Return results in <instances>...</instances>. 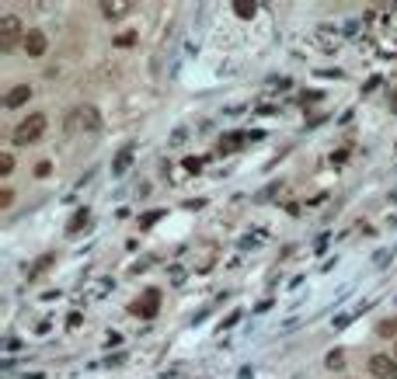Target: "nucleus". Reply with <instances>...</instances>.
<instances>
[{
	"mask_svg": "<svg viewBox=\"0 0 397 379\" xmlns=\"http://www.w3.org/2000/svg\"><path fill=\"white\" fill-rule=\"evenodd\" d=\"M234 14L248 21V18H255V14H258V4H251V0H234Z\"/></svg>",
	"mask_w": 397,
	"mask_h": 379,
	"instance_id": "nucleus-13",
	"label": "nucleus"
},
{
	"mask_svg": "<svg viewBox=\"0 0 397 379\" xmlns=\"http://www.w3.org/2000/svg\"><path fill=\"white\" fill-rule=\"evenodd\" d=\"M0 174H4V178L14 174V157H11V153H0Z\"/></svg>",
	"mask_w": 397,
	"mask_h": 379,
	"instance_id": "nucleus-17",
	"label": "nucleus"
},
{
	"mask_svg": "<svg viewBox=\"0 0 397 379\" xmlns=\"http://www.w3.org/2000/svg\"><path fill=\"white\" fill-rule=\"evenodd\" d=\"M161 216H164V212H161V209H154V212H147V216H143V219H140V226H143V230H147V226H150V223H157V219H161Z\"/></svg>",
	"mask_w": 397,
	"mask_h": 379,
	"instance_id": "nucleus-20",
	"label": "nucleus"
},
{
	"mask_svg": "<svg viewBox=\"0 0 397 379\" xmlns=\"http://www.w3.org/2000/svg\"><path fill=\"white\" fill-rule=\"evenodd\" d=\"M157 310H161V289H147L140 299L129 303V313H133V317H143V320H154Z\"/></svg>",
	"mask_w": 397,
	"mask_h": 379,
	"instance_id": "nucleus-3",
	"label": "nucleus"
},
{
	"mask_svg": "<svg viewBox=\"0 0 397 379\" xmlns=\"http://www.w3.org/2000/svg\"><path fill=\"white\" fill-rule=\"evenodd\" d=\"M216 265V244L209 240V244H202L198 247V261H196V272H209Z\"/></svg>",
	"mask_w": 397,
	"mask_h": 379,
	"instance_id": "nucleus-9",
	"label": "nucleus"
},
{
	"mask_svg": "<svg viewBox=\"0 0 397 379\" xmlns=\"http://www.w3.org/2000/svg\"><path fill=\"white\" fill-rule=\"evenodd\" d=\"M46 125H49V118H46L42 111H35V115H28V118H21V122L14 125L11 143H14V146H32V143H39V139H42Z\"/></svg>",
	"mask_w": 397,
	"mask_h": 379,
	"instance_id": "nucleus-1",
	"label": "nucleus"
},
{
	"mask_svg": "<svg viewBox=\"0 0 397 379\" xmlns=\"http://www.w3.org/2000/svg\"><path fill=\"white\" fill-rule=\"evenodd\" d=\"M115 42H119V46H133V42H136V35H129V32H126V35H119Z\"/></svg>",
	"mask_w": 397,
	"mask_h": 379,
	"instance_id": "nucleus-23",
	"label": "nucleus"
},
{
	"mask_svg": "<svg viewBox=\"0 0 397 379\" xmlns=\"http://www.w3.org/2000/svg\"><path fill=\"white\" fill-rule=\"evenodd\" d=\"M21 46H25V53H28V56H42V53L49 49V39H46V32H35V28H32V32L25 35V42H21Z\"/></svg>",
	"mask_w": 397,
	"mask_h": 379,
	"instance_id": "nucleus-5",
	"label": "nucleus"
},
{
	"mask_svg": "<svg viewBox=\"0 0 397 379\" xmlns=\"http://www.w3.org/2000/svg\"><path fill=\"white\" fill-rule=\"evenodd\" d=\"M49 171H53V164H49V160L35 164V178H49Z\"/></svg>",
	"mask_w": 397,
	"mask_h": 379,
	"instance_id": "nucleus-22",
	"label": "nucleus"
},
{
	"mask_svg": "<svg viewBox=\"0 0 397 379\" xmlns=\"http://www.w3.org/2000/svg\"><path fill=\"white\" fill-rule=\"evenodd\" d=\"M11 205H14V191L4 188L0 191V209H11Z\"/></svg>",
	"mask_w": 397,
	"mask_h": 379,
	"instance_id": "nucleus-21",
	"label": "nucleus"
},
{
	"mask_svg": "<svg viewBox=\"0 0 397 379\" xmlns=\"http://www.w3.org/2000/svg\"><path fill=\"white\" fill-rule=\"evenodd\" d=\"M32 101V88L28 84H14L7 95H4V108H21V104H28Z\"/></svg>",
	"mask_w": 397,
	"mask_h": 379,
	"instance_id": "nucleus-6",
	"label": "nucleus"
},
{
	"mask_svg": "<svg viewBox=\"0 0 397 379\" xmlns=\"http://www.w3.org/2000/svg\"><path fill=\"white\" fill-rule=\"evenodd\" d=\"M391 108L397 111V88H394V95H391Z\"/></svg>",
	"mask_w": 397,
	"mask_h": 379,
	"instance_id": "nucleus-24",
	"label": "nucleus"
},
{
	"mask_svg": "<svg viewBox=\"0 0 397 379\" xmlns=\"http://www.w3.org/2000/svg\"><path fill=\"white\" fill-rule=\"evenodd\" d=\"M126 11H129V0H105L101 4V14L105 18H122Z\"/></svg>",
	"mask_w": 397,
	"mask_h": 379,
	"instance_id": "nucleus-12",
	"label": "nucleus"
},
{
	"mask_svg": "<svg viewBox=\"0 0 397 379\" xmlns=\"http://www.w3.org/2000/svg\"><path fill=\"white\" fill-rule=\"evenodd\" d=\"M241 139H248V136H244V132H234V136L220 139V153H234V150L241 146Z\"/></svg>",
	"mask_w": 397,
	"mask_h": 379,
	"instance_id": "nucleus-14",
	"label": "nucleus"
},
{
	"mask_svg": "<svg viewBox=\"0 0 397 379\" xmlns=\"http://www.w3.org/2000/svg\"><path fill=\"white\" fill-rule=\"evenodd\" d=\"M377 334H380V338H391V334H397V320H384V324L377 327Z\"/></svg>",
	"mask_w": 397,
	"mask_h": 379,
	"instance_id": "nucleus-19",
	"label": "nucleus"
},
{
	"mask_svg": "<svg viewBox=\"0 0 397 379\" xmlns=\"http://www.w3.org/2000/svg\"><path fill=\"white\" fill-rule=\"evenodd\" d=\"M394 362H397V345H394Z\"/></svg>",
	"mask_w": 397,
	"mask_h": 379,
	"instance_id": "nucleus-25",
	"label": "nucleus"
},
{
	"mask_svg": "<svg viewBox=\"0 0 397 379\" xmlns=\"http://www.w3.org/2000/svg\"><path fill=\"white\" fill-rule=\"evenodd\" d=\"M202 164H206L202 157H185V164H182V167H185L189 174H198V171H202Z\"/></svg>",
	"mask_w": 397,
	"mask_h": 379,
	"instance_id": "nucleus-18",
	"label": "nucleus"
},
{
	"mask_svg": "<svg viewBox=\"0 0 397 379\" xmlns=\"http://www.w3.org/2000/svg\"><path fill=\"white\" fill-rule=\"evenodd\" d=\"M53 265H56V254H42V258H39V261L28 268V282H35V279H39L42 272H49Z\"/></svg>",
	"mask_w": 397,
	"mask_h": 379,
	"instance_id": "nucleus-11",
	"label": "nucleus"
},
{
	"mask_svg": "<svg viewBox=\"0 0 397 379\" xmlns=\"http://www.w3.org/2000/svg\"><path fill=\"white\" fill-rule=\"evenodd\" d=\"M370 373L377 379H391L397 373V362H391L387 355H373V359H370Z\"/></svg>",
	"mask_w": 397,
	"mask_h": 379,
	"instance_id": "nucleus-7",
	"label": "nucleus"
},
{
	"mask_svg": "<svg viewBox=\"0 0 397 379\" xmlns=\"http://www.w3.org/2000/svg\"><path fill=\"white\" fill-rule=\"evenodd\" d=\"M88 223H91V209H77V212L70 216V223H67V233H81Z\"/></svg>",
	"mask_w": 397,
	"mask_h": 379,
	"instance_id": "nucleus-10",
	"label": "nucleus"
},
{
	"mask_svg": "<svg viewBox=\"0 0 397 379\" xmlns=\"http://www.w3.org/2000/svg\"><path fill=\"white\" fill-rule=\"evenodd\" d=\"M98 125H101L98 108L81 104V108H74V111H70V129H74V132H95Z\"/></svg>",
	"mask_w": 397,
	"mask_h": 379,
	"instance_id": "nucleus-4",
	"label": "nucleus"
},
{
	"mask_svg": "<svg viewBox=\"0 0 397 379\" xmlns=\"http://www.w3.org/2000/svg\"><path fill=\"white\" fill-rule=\"evenodd\" d=\"M380 53H384V56H397V32L394 35H387V39L380 42Z\"/></svg>",
	"mask_w": 397,
	"mask_h": 379,
	"instance_id": "nucleus-15",
	"label": "nucleus"
},
{
	"mask_svg": "<svg viewBox=\"0 0 397 379\" xmlns=\"http://www.w3.org/2000/svg\"><path fill=\"white\" fill-rule=\"evenodd\" d=\"M133 157H136V146H122L115 153V160H112V174H126L129 164H133Z\"/></svg>",
	"mask_w": 397,
	"mask_h": 379,
	"instance_id": "nucleus-8",
	"label": "nucleus"
},
{
	"mask_svg": "<svg viewBox=\"0 0 397 379\" xmlns=\"http://www.w3.org/2000/svg\"><path fill=\"white\" fill-rule=\"evenodd\" d=\"M25 35H28V32L21 28V21H18L14 14H4V18H0V49H4V53H11L18 42H25Z\"/></svg>",
	"mask_w": 397,
	"mask_h": 379,
	"instance_id": "nucleus-2",
	"label": "nucleus"
},
{
	"mask_svg": "<svg viewBox=\"0 0 397 379\" xmlns=\"http://www.w3.org/2000/svg\"><path fill=\"white\" fill-rule=\"evenodd\" d=\"M328 369H335V373L345 369V352H331V355H328Z\"/></svg>",
	"mask_w": 397,
	"mask_h": 379,
	"instance_id": "nucleus-16",
	"label": "nucleus"
}]
</instances>
